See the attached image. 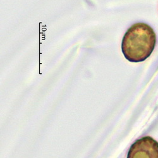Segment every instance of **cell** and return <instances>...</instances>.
I'll use <instances>...</instances> for the list:
<instances>
[{"label":"cell","instance_id":"6da1fadb","mask_svg":"<svg viewBox=\"0 0 158 158\" xmlns=\"http://www.w3.org/2000/svg\"><path fill=\"white\" fill-rule=\"evenodd\" d=\"M156 43V35L152 28L144 23L132 25L125 34L122 51L130 62H142L148 58Z\"/></svg>","mask_w":158,"mask_h":158},{"label":"cell","instance_id":"7a4b0ae2","mask_svg":"<svg viewBox=\"0 0 158 158\" xmlns=\"http://www.w3.org/2000/svg\"><path fill=\"white\" fill-rule=\"evenodd\" d=\"M127 158H158V142L149 136L137 140L131 146Z\"/></svg>","mask_w":158,"mask_h":158}]
</instances>
